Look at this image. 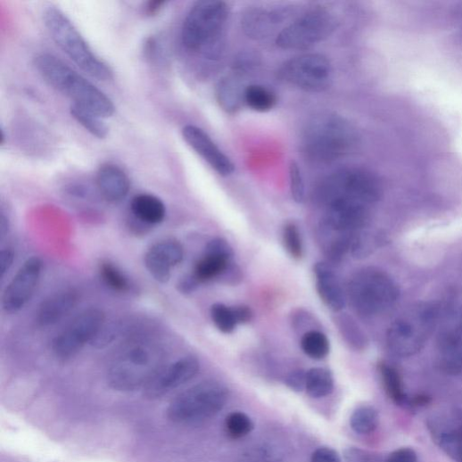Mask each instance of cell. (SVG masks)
<instances>
[{
    "label": "cell",
    "instance_id": "obj_46",
    "mask_svg": "<svg viewBox=\"0 0 462 462\" xmlns=\"http://www.w3.org/2000/svg\"><path fill=\"white\" fill-rule=\"evenodd\" d=\"M14 262V254L12 251L7 249L4 250L0 253V272L4 277L7 272L11 269Z\"/></svg>",
    "mask_w": 462,
    "mask_h": 462
},
{
    "label": "cell",
    "instance_id": "obj_23",
    "mask_svg": "<svg viewBox=\"0 0 462 462\" xmlns=\"http://www.w3.org/2000/svg\"><path fill=\"white\" fill-rule=\"evenodd\" d=\"M130 210L136 220L148 226L163 222L167 215L165 203L159 197L147 194L136 195Z\"/></svg>",
    "mask_w": 462,
    "mask_h": 462
},
{
    "label": "cell",
    "instance_id": "obj_17",
    "mask_svg": "<svg viewBox=\"0 0 462 462\" xmlns=\"http://www.w3.org/2000/svg\"><path fill=\"white\" fill-rule=\"evenodd\" d=\"M184 248L176 240H166L153 244L144 255V265L149 274L161 284L169 282L172 269L182 263Z\"/></svg>",
    "mask_w": 462,
    "mask_h": 462
},
{
    "label": "cell",
    "instance_id": "obj_5",
    "mask_svg": "<svg viewBox=\"0 0 462 462\" xmlns=\"http://www.w3.org/2000/svg\"><path fill=\"white\" fill-rule=\"evenodd\" d=\"M348 297L355 312L369 318L391 311L399 301L400 290L387 273L367 268L358 271L350 280Z\"/></svg>",
    "mask_w": 462,
    "mask_h": 462
},
{
    "label": "cell",
    "instance_id": "obj_34",
    "mask_svg": "<svg viewBox=\"0 0 462 462\" xmlns=\"http://www.w3.org/2000/svg\"><path fill=\"white\" fill-rule=\"evenodd\" d=\"M210 318L218 330L223 334L233 333L238 326L234 307L222 303H215L211 306Z\"/></svg>",
    "mask_w": 462,
    "mask_h": 462
},
{
    "label": "cell",
    "instance_id": "obj_6",
    "mask_svg": "<svg viewBox=\"0 0 462 462\" xmlns=\"http://www.w3.org/2000/svg\"><path fill=\"white\" fill-rule=\"evenodd\" d=\"M439 317V306L434 302H420L409 308L388 331L390 351L400 358L420 352L433 334Z\"/></svg>",
    "mask_w": 462,
    "mask_h": 462
},
{
    "label": "cell",
    "instance_id": "obj_31",
    "mask_svg": "<svg viewBox=\"0 0 462 462\" xmlns=\"http://www.w3.org/2000/svg\"><path fill=\"white\" fill-rule=\"evenodd\" d=\"M70 112L72 118L92 135L100 139H103L108 136L109 128L103 121V118L74 104L70 106Z\"/></svg>",
    "mask_w": 462,
    "mask_h": 462
},
{
    "label": "cell",
    "instance_id": "obj_1",
    "mask_svg": "<svg viewBox=\"0 0 462 462\" xmlns=\"http://www.w3.org/2000/svg\"><path fill=\"white\" fill-rule=\"evenodd\" d=\"M34 64L42 78L54 89L82 107L104 119L115 112L112 101L85 77L50 54L36 56Z\"/></svg>",
    "mask_w": 462,
    "mask_h": 462
},
{
    "label": "cell",
    "instance_id": "obj_45",
    "mask_svg": "<svg viewBox=\"0 0 462 462\" xmlns=\"http://www.w3.org/2000/svg\"><path fill=\"white\" fill-rule=\"evenodd\" d=\"M238 325L248 324L252 320L253 313L246 305L234 306Z\"/></svg>",
    "mask_w": 462,
    "mask_h": 462
},
{
    "label": "cell",
    "instance_id": "obj_32",
    "mask_svg": "<svg viewBox=\"0 0 462 462\" xmlns=\"http://www.w3.org/2000/svg\"><path fill=\"white\" fill-rule=\"evenodd\" d=\"M350 425L351 429L359 434H369L379 425L377 411L370 406H361L352 413Z\"/></svg>",
    "mask_w": 462,
    "mask_h": 462
},
{
    "label": "cell",
    "instance_id": "obj_7",
    "mask_svg": "<svg viewBox=\"0 0 462 462\" xmlns=\"http://www.w3.org/2000/svg\"><path fill=\"white\" fill-rule=\"evenodd\" d=\"M227 390L221 384L207 381L189 389L168 408V417L176 424H196L210 419L225 407Z\"/></svg>",
    "mask_w": 462,
    "mask_h": 462
},
{
    "label": "cell",
    "instance_id": "obj_26",
    "mask_svg": "<svg viewBox=\"0 0 462 462\" xmlns=\"http://www.w3.org/2000/svg\"><path fill=\"white\" fill-rule=\"evenodd\" d=\"M379 372L384 391L389 397L400 406H410V400L404 392L403 384L399 372L386 363L379 365Z\"/></svg>",
    "mask_w": 462,
    "mask_h": 462
},
{
    "label": "cell",
    "instance_id": "obj_25",
    "mask_svg": "<svg viewBox=\"0 0 462 462\" xmlns=\"http://www.w3.org/2000/svg\"><path fill=\"white\" fill-rule=\"evenodd\" d=\"M334 379L332 372L325 367H314L306 372L305 392L313 399H322L332 394Z\"/></svg>",
    "mask_w": 462,
    "mask_h": 462
},
{
    "label": "cell",
    "instance_id": "obj_16",
    "mask_svg": "<svg viewBox=\"0 0 462 462\" xmlns=\"http://www.w3.org/2000/svg\"><path fill=\"white\" fill-rule=\"evenodd\" d=\"M429 429L440 448L454 461L462 462V409L433 417Z\"/></svg>",
    "mask_w": 462,
    "mask_h": 462
},
{
    "label": "cell",
    "instance_id": "obj_37",
    "mask_svg": "<svg viewBox=\"0 0 462 462\" xmlns=\"http://www.w3.org/2000/svg\"><path fill=\"white\" fill-rule=\"evenodd\" d=\"M283 242L289 255L294 260H301L303 255V245L298 227L287 223L283 231Z\"/></svg>",
    "mask_w": 462,
    "mask_h": 462
},
{
    "label": "cell",
    "instance_id": "obj_38",
    "mask_svg": "<svg viewBox=\"0 0 462 462\" xmlns=\"http://www.w3.org/2000/svg\"><path fill=\"white\" fill-rule=\"evenodd\" d=\"M343 456L345 462H386L382 455L357 447L346 449Z\"/></svg>",
    "mask_w": 462,
    "mask_h": 462
},
{
    "label": "cell",
    "instance_id": "obj_29",
    "mask_svg": "<svg viewBox=\"0 0 462 462\" xmlns=\"http://www.w3.org/2000/svg\"><path fill=\"white\" fill-rule=\"evenodd\" d=\"M244 103L255 111L268 112L276 107L277 97L268 88L252 85L245 89Z\"/></svg>",
    "mask_w": 462,
    "mask_h": 462
},
{
    "label": "cell",
    "instance_id": "obj_9",
    "mask_svg": "<svg viewBox=\"0 0 462 462\" xmlns=\"http://www.w3.org/2000/svg\"><path fill=\"white\" fill-rule=\"evenodd\" d=\"M318 194L326 205L338 199H350L370 206L379 201L382 186L372 173L348 169L337 171L322 181Z\"/></svg>",
    "mask_w": 462,
    "mask_h": 462
},
{
    "label": "cell",
    "instance_id": "obj_27",
    "mask_svg": "<svg viewBox=\"0 0 462 462\" xmlns=\"http://www.w3.org/2000/svg\"><path fill=\"white\" fill-rule=\"evenodd\" d=\"M231 260L204 252L203 257L196 263L192 276L199 284L219 279Z\"/></svg>",
    "mask_w": 462,
    "mask_h": 462
},
{
    "label": "cell",
    "instance_id": "obj_36",
    "mask_svg": "<svg viewBox=\"0 0 462 462\" xmlns=\"http://www.w3.org/2000/svg\"><path fill=\"white\" fill-rule=\"evenodd\" d=\"M335 324L346 342L357 350L364 346V335L355 321L347 314L338 316L335 319Z\"/></svg>",
    "mask_w": 462,
    "mask_h": 462
},
{
    "label": "cell",
    "instance_id": "obj_2",
    "mask_svg": "<svg viewBox=\"0 0 462 462\" xmlns=\"http://www.w3.org/2000/svg\"><path fill=\"white\" fill-rule=\"evenodd\" d=\"M358 144L355 128L335 114L316 117L308 123L301 138L304 155L318 163L341 160L353 153Z\"/></svg>",
    "mask_w": 462,
    "mask_h": 462
},
{
    "label": "cell",
    "instance_id": "obj_28",
    "mask_svg": "<svg viewBox=\"0 0 462 462\" xmlns=\"http://www.w3.org/2000/svg\"><path fill=\"white\" fill-rule=\"evenodd\" d=\"M280 16L264 11L251 12L244 17L243 21L244 31L251 37H265L277 23Z\"/></svg>",
    "mask_w": 462,
    "mask_h": 462
},
{
    "label": "cell",
    "instance_id": "obj_22",
    "mask_svg": "<svg viewBox=\"0 0 462 462\" xmlns=\"http://www.w3.org/2000/svg\"><path fill=\"white\" fill-rule=\"evenodd\" d=\"M96 185L103 199L111 203L124 200L130 190L128 175L113 164H105L99 169Z\"/></svg>",
    "mask_w": 462,
    "mask_h": 462
},
{
    "label": "cell",
    "instance_id": "obj_11",
    "mask_svg": "<svg viewBox=\"0 0 462 462\" xmlns=\"http://www.w3.org/2000/svg\"><path fill=\"white\" fill-rule=\"evenodd\" d=\"M335 28L336 21L328 12H308L284 29L277 36L276 43L285 50L310 48L329 37Z\"/></svg>",
    "mask_w": 462,
    "mask_h": 462
},
{
    "label": "cell",
    "instance_id": "obj_35",
    "mask_svg": "<svg viewBox=\"0 0 462 462\" xmlns=\"http://www.w3.org/2000/svg\"><path fill=\"white\" fill-rule=\"evenodd\" d=\"M100 274L105 285L119 293L128 292L131 285L122 271L110 261H103L100 265Z\"/></svg>",
    "mask_w": 462,
    "mask_h": 462
},
{
    "label": "cell",
    "instance_id": "obj_21",
    "mask_svg": "<svg viewBox=\"0 0 462 462\" xmlns=\"http://www.w3.org/2000/svg\"><path fill=\"white\" fill-rule=\"evenodd\" d=\"M439 359L441 368L447 373L462 372V311L441 339Z\"/></svg>",
    "mask_w": 462,
    "mask_h": 462
},
{
    "label": "cell",
    "instance_id": "obj_10",
    "mask_svg": "<svg viewBox=\"0 0 462 462\" xmlns=\"http://www.w3.org/2000/svg\"><path fill=\"white\" fill-rule=\"evenodd\" d=\"M279 79L306 92L320 93L333 79L330 61L322 54H309L286 61L278 70Z\"/></svg>",
    "mask_w": 462,
    "mask_h": 462
},
{
    "label": "cell",
    "instance_id": "obj_8",
    "mask_svg": "<svg viewBox=\"0 0 462 462\" xmlns=\"http://www.w3.org/2000/svg\"><path fill=\"white\" fill-rule=\"evenodd\" d=\"M228 16L225 3L201 0L188 12L182 28V42L191 51L210 47L219 38Z\"/></svg>",
    "mask_w": 462,
    "mask_h": 462
},
{
    "label": "cell",
    "instance_id": "obj_4",
    "mask_svg": "<svg viewBox=\"0 0 462 462\" xmlns=\"http://www.w3.org/2000/svg\"><path fill=\"white\" fill-rule=\"evenodd\" d=\"M161 350L148 342L126 347L114 359L108 372L111 387L119 392H135L146 386L162 367Z\"/></svg>",
    "mask_w": 462,
    "mask_h": 462
},
{
    "label": "cell",
    "instance_id": "obj_14",
    "mask_svg": "<svg viewBox=\"0 0 462 462\" xmlns=\"http://www.w3.org/2000/svg\"><path fill=\"white\" fill-rule=\"evenodd\" d=\"M200 370V363L188 356L162 367L144 388V395L149 400L161 399L192 380Z\"/></svg>",
    "mask_w": 462,
    "mask_h": 462
},
{
    "label": "cell",
    "instance_id": "obj_20",
    "mask_svg": "<svg viewBox=\"0 0 462 462\" xmlns=\"http://www.w3.org/2000/svg\"><path fill=\"white\" fill-rule=\"evenodd\" d=\"M314 271L320 298L329 309L341 312L345 307L346 298L337 275L330 265L324 262L318 263Z\"/></svg>",
    "mask_w": 462,
    "mask_h": 462
},
{
    "label": "cell",
    "instance_id": "obj_40",
    "mask_svg": "<svg viewBox=\"0 0 462 462\" xmlns=\"http://www.w3.org/2000/svg\"><path fill=\"white\" fill-rule=\"evenodd\" d=\"M205 252L228 260H231L234 257L233 248L230 247L227 242L220 238H216L210 241L205 248Z\"/></svg>",
    "mask_w": 462,
    "mask_h": 462
},
{
    "label": "cell",
    "instance_id": "obj_19",
    "mask_svg": "<svg viewBox=\"0 0 462 462\" xmlns=\"http://www.w3.org/2000/svg\"><path fill=\"white\" fill-rule=\"evenodd\" d=\"M79 301V295L72 290L56 293L39 305L37 323L42 327L54 326L69 315Z\"/></svg>",
    "mask_w": 462,
    "mask_h": 462
},
{
    "label": "cell",
    "instance_id": "obj_12",
    "mask_svg": "<svg viewBox=\"0 0 462 462\" xmlns=\"http://www.w3.org/2000/svg\"><path fill=\"white\" fill-rule=\"evenodd\" d=\"M105 316L99 309H89L77 317L52 343L54 353L60 359H70L88 342H94L103 329Z\"/></svg>",
    "mask_w": 462,
    "mask_h": 462
},
{
    "label": "cell",
    "instance_id": "obj_30",
    "mask_svg": "<svg viewBox=\"0 0 462 462\" xmlns=\"http://www.w3.org/2000/svg\"><path fill=\"white\" fill-rule=\"evenodd\" d=\"M301 348L308 357L320 360L329 354L330 342L322 332L311 330L302 335Z\"/></svg>",
    "mask_w": 462,
    "mask_h": 462
},
{
    "label": "cell",
    "instance_id": "obj_24",
    "mask_svg": "<svg viewBox=\"0 0 462 462\" xmlns=\"http://www.w3.org/2000/svg\"><path fill=\"white\" fill-rule=\"evenodd\" d=\"M245 89L235 77H225L216 87V98L219 106L228 113H236L245 104Z\"/></svg>",
    "mask_w": 462,
    "mask_h": 462
},
{
    "label": "cell",
    "instance_id": "obj_18",
    "mask_svg": "<svg viewBox=\"0 0 462 462\" xmlns=\"http://www.w3.org/2000/svg\"><path fill=\"white\" fill-rule=\"evenodd\" d=\"M182 135L185 141L219 175L228 177L235 172L234 163L202 128L194 125H187L183 128Z\"/></svg>",
    "mask_w": 462,
    "mask_h": 462
},
{
    "label": "cell",
    "instance_id": "obj_39",
    "mask_svg": "<svg viewBox=\"0 0 462 462\" xmlns=\"http://www.w3.org/2000/svg\"><path fill=\"white\" fill-rule=\"evenodd\" d=\"M290 188L293 199L297 203L304 200V184L301 169L294 161H292L289 168Z\"/></svg>",
    "mask_w": 462,
    "mask_h": 462
},
{
    "label": "cell",
    "instance_id": "obj_13",
    "mask_svg": "<svg viewBox=\"0 0 462 462\" xmlns=\"http://www.w3.org/2000/svg\"><path fill=\"white\" fill-rule=\"evenodd\" d=\"M43 263L39 258L29 259L6 287L3 296L5 312L14 314L30 301L40 280Z\"/></svg>",
    "mask_w": 462,
    "mask_h": 462
},
{
    "label": "cell",
    "instance_id": "obj_47",
    "mask_svg": "<svg viewBox=\"0 0 462 462\" xmlns=\"http://www.w3.org/2000/svg\"><path fill=\"white\" fill-rule=\"evenodd\" d=\"M198 281L191 275L183 277L178 285V290L183 293H191L199 286Z\"/></svg>",
    "mask_w": 462,
    "mask_h": 462
},
{
    "label": "cell",
    "instance_id": "obj_3",
    "mask_svg": "<svg viewBox=\"0 0 462 462\" xmlns=\"http://www.w3.org/2000/svg\"><path fill=\"white\" fill-rule=\"evenodd\" d=\"M43 21L56 45L84 71L99 81L109 82L113 79L111 67L94 53L78 29L62 11L54 6L46 8Z\"/></svg>",
    "mask_w": 462,
    "mask_h": 462
},
{
    "label": "cell",
    "instance_id": "obj_15",
    "mask_svg": "<svg viewBox=\"0 0 462 462\" xmlns=\"http://www.w3.org/2000/svg\"><path fill=\"white\" fill-rule=\"evenodd\" d=\"M369 206L350 199H338L326 205L324 227L341 234H357L367 224Z\"/></svg>",
    "mask_w": 462,
    "mask_h": 462
},
{
    "label": "cell",
    "instance_id": "obj_43",
    "mask_svg": "<svg viewBox=\"0 0 462 462\" xmlns=\"http://www.w3.org/2000/svg\"><path fill=\"white\" fill-rule=\"evenodd\" d=\"M311 462H342V458L335 450L320 447L313 452Z\"/></svg>",
    "mask_w": 462,
    "mask_h": 462
},
{
    "label": "cell",
    "instance_id": "obj_33",
    "mask_svg": "<svg viewBox=\"0 0 462 462\" xmlns=\"http://www.w3.org/2000/svg\"><path fill=\"white\" fill-rule=\"evenodd\" d=\"M254 430L252 418L243 412L230 413L225 420V431L231 439L239 440L246 437Z\"/></svg>",
    "mask_w": 462,
    "mask_h": 462
},
{
    "label": "cell",
    "instance_id": "obj_41",
    "mask_svg": "<svg viewBox=\"0 0 462 462\" xmlns=\"http://www.w3.org/2000/svg\"><path fill=\"white\" fill-rule=\"evenodd\" d=\"M243 279V273L241 268L231 262L219 277V281L224 285H235Z\"/></svg>",
    "mask_w": 462,
    "mask_h": 462
},
{
    "label": "cell",
    "instance_id": "obj_44",
    "mask_svg": "<svg viewBox=\"0 0 462 462\" xmlns=\"http://www.w3.org/2000/svg\"><path fill=\"white\" fill-rule=\"evenodd\" d=\"M386 462H418L417 454L413 449L402 448L392 452Z\"/></svg>",
    "mask_w": 462,
    "mask_h": 462
},
{
    "label": "cell",
    "instance_id": "obj_42",
    "mask_svg": "<svg viewBox=\"0 0 462 462\" xmlns=\"http://www.w3.org/2000/svg\"><path fill=\"white\" fill-rule=\"evenodd\" d=\"M306 372L303 370H295L289 374L285 379L286 386L295 392L305 391Z\"/></svg>",
    "mask_w": 462,
    "mask_h": 462
},
{
    "label": "cell",
    "instance_id": "obj_48",
    "mask_svg": "<svg viewBox=\"0 0 462 462\" xmlns=\"http://www.w3.org/2000/svg\"><path fill=\"white\" fill-rule=\"evenodd\" d=\"M165 4V2H150L145 7V13L148 16L156 15L161 12Z\"/></svg>",
    "mask_w": 462,
    "mask_h": 462
}]
</instances>
